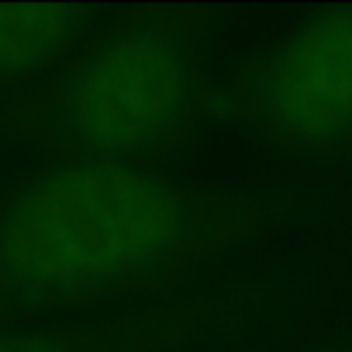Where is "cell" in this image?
Listing matches in <instances>:
<instances>
[{"mask_svg": "<svg viewBox=\"0 0 352 352\" xmlns=\"http://www.w3.org/2000/svg\"><path fill=\"white\" fill-rule=\"evenodd\" d=\"M331 208L321 186L215 188L169 169L46 164L0 196V328L164 304L208 263Z\"/></svg>", "mask_w": 352, "mask_h": 352, "instance_id": "1", "label": "cell"}, {"mask_svg": "<svg viewBox=\"0 0 352 352\" xmlns=\"http://www.w3.org/2000/svg\"><path fill=\"white\" fill-rule=\"evenodd\" d=\"M208 8H140L107 17L34 94L3 113L56 162L164 169L210 116Z\"/></svg>", "mask_w": 352, "mask_h": 352, "instance_id": "2", "label": "cell"}, {"mask_svg": "<svg viewBox=\"0 0 352 352\" xmlns=\"http://www.w3.org/2000/svg\"><path fill=\"white\" fill-rule=\"evenodd\" d=\"M210 113L275 160L352 171V6L299 17L212 87Z\"/></svg>", "mask_w": 352, "mask_h": 352, "instance_id": "3", "label": "cell"}, {"mask_svg": "<svg viewBox=\"0 0 352 352\" xmlns=\"http://www.w3.org/2000/svg\"><path fill=\"white\" fill-rule=\"evenodd\" d=\"M220 299L164 302L82 321L0 328V352H176L230 316Z\"/></svg>", "mask_w": 352, "mask_h": 352, "instance_id": "4", "label": "cell"}, {"mask_svg": "<svg viewBox=\"0 0 352 352\" xmlns=\"http://www.w3.org/2000/svg\"><path fill=\"white\" fill-rule=\"evenodd\" d=\"M104 20L92 6H0V94L49 78Z\"/></svg>", "mask_w": 352, "mask_h": 352, "instance_id": "5", "label": "cell"}]
</instances>
